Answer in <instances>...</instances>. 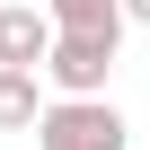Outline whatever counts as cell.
I'll return each instance as SVG.
<instances>
[{"label":"cell","mask_w":150,"mask_h":150,"mask_svg":"<svg viewBox=\"0 0 150 150\" xmlns=\"http://www.w3.org/2000/svg\"><path fill=\"white\" fill-rule=\"evenodd\" d=\"M35 150H124V115L106 97H53L35 115Z\"/></svg>","instance_id":"1"},{"label":"cell","mask_w":150,"mask_h":150,"mask_svg":"<svg viewBox=\"0 0 150 150\" xmlns=\"http://www.w3.org/2000/svg\"><path fill=\"white\" fill-rule=\"evenodd\" d=\"M106 71H115L106 35H53V53H44V80L62 97H106Z\"/></svg>","instance_id":"2"},{"label":"cell","mask_w":150,"mask_h":150,"mask_svg":"<svg viewBox=\"0 0 150 150\" xmlns=\"http://www.w3.org/2000/svg\"><path fill=\"white\" fill-rule=\"evenodd\" d=\"M44 97H35V71H0V132H35Z\"/></svg>","instance_id":"5"},{"label":"cell","mask_w":150,"mask_h":150,"mask_svg":"<svg viewBox=\"0 0 150 150\" xmlns=\"http://www.w3.org/2000/svg\"><path fill=\"white\" fill-rule=\"evenodd\" d=\"M44 53H53V27H44V9L9 0V9H0V71H44Z\"/></svg>","instance_id":"3"},{"label":"cell","mask_w":150,"mask_h":150,"mask_svg":"<svg viewBox=\"0 0 150 150\" xmlns=\"http://www.w3.org/2000/svg\"><path fill=\"white\" fill-rule=\"evenodd\" d=\"M44 27L53 35H106V44H124V9L115 0H44Z\"/></svg>","instance_id":"4"},{"label":"cell","mask_w":150,"mask_h":150,"mask_svg":"<svg viewBox=\"0 0 150 150\" xmlns=\"http://www.w3.org/2000/svg\"><path fill=\"white\" fill-rule=\"evenodd\" d=\"M115 9H124V18H141V27H150V0H115Z\"/></svg>","instance_id":"6"}]
</instances>
